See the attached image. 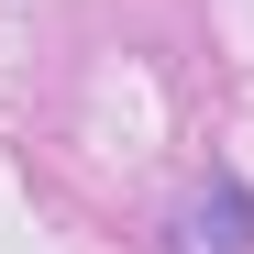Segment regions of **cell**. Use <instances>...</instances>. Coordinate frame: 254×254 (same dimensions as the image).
<instances>
[{
  "instance_id": "1",
  "label": "cell",
  "mask_w": 254,
  "mask_h": 254,
  "mask_svg": "<svg viewBox=\"0 0 254 254\" xmlns=\"http://www.w3.org/2000/svg\"><path fill=\"white\" fill-rule=\"evenodd\" d=\"M166 254H254V188L243 177H210L166 210Z\"/></svg>"
}]
</instances>
